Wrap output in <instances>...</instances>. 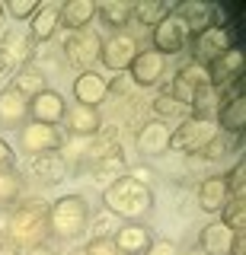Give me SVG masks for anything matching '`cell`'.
<instances>
[{
    "label": "cell",
    "mask_w": 246,
    "mask_h": 255,
    "mask_svg": "<svg viewBox=\"0 0 246 255\" xmlns=\"http://www.w3.org/2000/svg\"><path fill=\"white\" fill-rule=\"evenodd\" d=\"M48 211H51V204L42 201V198H22L10 211V220H6V243H10L13 249H35V246H45L48 236H51Z\"/></svg>",
    "instance_id": "1"
},
{
    "label": "cell",
    "mask_w": 246,
    "mask_h": 255,
    "mask_svg": "<svg viewBox=\"0 0 246 255\" xmlns=\"http://www.w3.org/2000/svg\"><path fill=\"white\" fill-rule=\"evenodd\" d=\"M102 204H106L109 214L122 217L125 223H141L150 214V207H154V191H150V185H141V182H134L131 175L125 172L122 179H115L112 185H106Z\"/></svg>",
    "instance_id": "2"
},
{
    "label": "cell",
    "mask_w": 246,
    "mask_h": 255,
    "mask_svg": "<svg viewBox=\"0 0 246 255\" xmlns=\"http://www.w3.org/2000/svg\"><path fill=\"white\" fill-rule=\"evenodd\" d=\"M90 223V207L83 195H64L51 204L48 211V230L54 239H77L86 233Z\"/></svg>",
    "instance_id": "3"
},
{
    "label": "cell",
    "mask_w": 246,
    "mask_h": 255,
    "mask_svg": "<svg viewBox=\"0 0 246 255\" xmlns=\"http://www.w3.org/2000/svg\"><path fill=\"white\" fill-rule=\"evenodd\" d=\"M214 134H218V125L214 122H205V118L189 115V118H182L179 128H173L170 150H176V153H202Z\"/></svg>",
    "instance_id": "4"
},
{
    "label": "cell",
    "mask_w": 246,
    "mask_h": 255,
    "mask_svg": "<svg viewBox=\"0 0 246 255\" xmlns=\"http://www.w3.org/2000/svg\"><path fill=\"white\" fill-rule=\"evenodd\" d=\"M64 58L67 64H74L77 70H93V64H99V54H102V38L99 32L93 29H80V32H67L64 38Z\"/></svg>",
    "instance_id": "5"
},
{
    "label": "cell",
    "mask_w": 246,
    "mask_h": 255,
    "mask_svg": "<svg viewBox=\"0 0 246 255\" xmlns=\"http://www.w3.org/2000/svg\"><path fill=\"white\" fill-rule=\"evenodd\" d=\"M189 45H192V61L208 67L211 61H218L224 51L234 48V32L227 26H208V29L195 32V35L189 38Z\"/></svg>",
    "instance_id": "6"
},
{
    "label": "cell",
    "mask_w": 246,
    "mask_h": 255,
    "mask_svg": "<svg viewBox=\"0 0 246 255\" xmlns=\"http://www.w3.org/2000/svg\"><path fill=\"white\" fill-rule=\"evenodd\" d=\"M19 143L29 156H38V153H54V150L64 147V134L61 128L54 125H38V122H29L26 128L19 131Z\"/></svg>",
    "instance_id": "7"
},
{
    "label": "cell",
    "mask_w": 246,
    "mask_h": 255,
    "mask_svg": "<svg viewBox=\"0 0 246 255\" xmlns=\"http://www.w3.org/2000/svg\"><path fill=\"white\" fill-rule=\"evenodd\" d=\"M192 32H189L186 19H179L176 13H170L160 26H154V51H160L163 58L166 54H179L182 48L189 45Z\"/></svg>",
    "instance_id": "8"
},
{
    "label": "cell",
    "mask_w": 246,
    "mask_h": 255,
    "mask_svg": "<svg viewBox=\"0 0 246 255\" xmlns=\"http://www.w3.org/2000/svg\"><path fill=\"white\" fill-rule=\"evenodd\" d=\"M138 51H141V48H138V38L128 35V32H115L112 38H106V42H102L99 61L106 64L109 70L122 74V70L131 67V61H134V54H138Z\"/></svg>",
    "instance_id": "9"
},
{
    "label": "cell",
    "mask_w": 246,
    "mask_h": 255,
    "mask_svg": "<svg viewBox=\"0 0 246 255\" xmlns=\"http://www.w3.org/2000/svg\"><path fill=\"white\" fill-rule=\"evenodd\" d=\"M131 80L138 86H160L163 83V74H166V58L160 51H154V48H147V51H138L131 61Z\"/></svg>",
    "instance_id": "10"
},
{
    "label": "cell",
    "mask_w": 246,
    "mask_h": 255,
    "mask_svg": "<svg viewBox=\"0 0 246 255\" xmlns=\"http://www.w3.org/2000/svg\"><path fill=\"white\" fill-rule=\"evenodd\" d=\"M26 125H29V99L13 86H3L0 90V128L22 131Z\"/></svg>",
    "instance_id": "11"
},
{
    "label": "cell",
    "mask_w": 246,
    "mask_h": 255,
    "mask_svg": "<svg viewBox=\"0 0 246 255\" xmlns=\"http://www.w3.org/2000/svg\"><path fill=\"white\" fill-rule=\"evenodd\" d=\"M170 134L173 128H166L163 122H144L138 128V134H134V147H138L141 156H160L170 150Z\"/></svg>",
    "instance_id": "12"
},
{
    "label": "cell",
    "mask_w": 246,
    "mask_h": 255,
    "mask_svg": "<svg viewBox=\"0 0 246 255\" xmlns=\"http://www.w3.org/2000/svg\"><path fill=\"white\" fill-rule=\"evenodd\" d=\"M208 83H211L208 67H205V64H198V61H189L186 67H179L176 83H173V90H170V93L189 109V99H192V93L198 90V86H208Z\"/></svg>",
    "instance_id": "13"
},
{
    "label": "cell",
    "mask_w": 246,
    "mask_h": 255,
    "mask_svg": "<svg viewBox=\"0 0 246 255\" xmlns=\"http://www.w3.org/2000/svg\"><path fill=\"white\" fill-rule=\"evenodd\" d=\"M112 243L122 255H144L150 249V243H154V236H150L144 223H122V227H115Z\"/></svg>",
    "instance_id": "14"
},
{
    "label": "cell",
    "mask_w": 246,
    "mask_h": 255,
    "mask_svg": "<svg viewBox=\"0 0 246 255\" xmlns=\"http://www.w3.org/2000/svg\"><path fill=\"white\" fill-rule=\"evenodd\" d=\"M243 64H246V58H243V48L240 45H234L230 51H224L218 61H211L208 64V74H211V86H227V83H234V80H240L243 77Z\"/></svg>",
    "instance_id": "15"
},
{
    "label": "cell",
    "mask_w": 246,
    "mask_h": 255,
    "mask_svg": "<svg viewBox=\"0 0 246 255\" xmlns=\"http://www.w3.org/2000/svg\"><path fill=\"white\" fill-rule=\"evenodd\" d=\"M64 99H61V93H54V90H45V93H38L35 99H29V118L38 125H54L58 128V122H64Z\"/></svg>",
    "instance_id": "16"
},
{
    "label": "cell",
    "mask_w": 246,
    "mask_h": 255,
    "mask_svg": "<svg viewBox=\"0 0 246 255\" xmlns=\"http://www.w3.org/2000/svg\"><path fill=\"white\" fill-rule=\"evenodd\" d=\"M109 96V80L96 74V70H83L80 77L74 80V99L77 106H93L99 109V102H106Z\"/></svg>",
    "instance_id": "17"
},
{
    "label": "cell",
    "mask_w": 246,
    "mask_h": 255,
    "mask_svg": "<svg viewBox=\"0 0 246 255\" xmlns=\"http://www.w3.org/2000/svg\"><path fill=\"white\" fill-rule=\"evenodd\" d=\"M26 172L32 175V179L45 182V185H58L67 175V163H64L61 153H38V156H29Z\"/></svg>",
    "instance_id": "18"
},
{
    "label": "cell",
    "mask_w": 246,
    "mask_h": 255,
    "mask_svg": "<svg viewBox=\"0 0 246 255\" xmlns=\"http://www.w3.org/2000/svg\"><path fill=\"white\" fill-rule=\"evenodd\" d=\"M173 13L179 16V19H186V26L189 32H202V29H208V26H221V6H211V3H179V6H173Z\"/></svg>",
    "instance_id": "19"
},
{
    "label": "cell",
    "mask_w": 246,
    "mask_h": 255,
    "mask_svg": "<svg viewBox=\"0 0 246 255\" xmlns=\"http://www.w3.org/2000/svg\"><path fill=\"white\" fill-rule=\"evenodd\" d=\"M61 29V3H38L35 16L29 19V38L38 42H48L54 38V32Z\"/></svg>",
    "instance_id": "20"
},
{
    "label": "cell",
    "mask_w": 246,
    "mask_h": 255,
    "mask_svg": "<svg viewBox=\"0 0 246 255\" xmlns=\"http://www.w3.org/2000/svg\"><path fill=\"white\" fill-rule=\"evenodd\" d=\"M64 125L74 137H96L102 128V115L93 106H74L64 112Z\"/></svg>",
    "instance_id": "21"
},
{
    "label": "cell",
    "mask_w": 246,
    "mask_h": 255,
    "mask_svg": "<svg viewBox=\"0 0 246 255\" xmlns=\"http://www.w3.org/2000/svg\"><path fill=\"white\" fill-rule=\"evenodd\" d=\"M227 198H230V188H227L224 175H208V179H202V185H198V207H202L205 214H221V207L227 204Z\"/></svg>",
    "instance_id": "22"
},
{
    "label": "cell",
    "mask_w": 246,
    "mask_h": 255,
    "mask_svg": "<svg viewBox=\"0 0 246 255\" xmlns=\"http://www.w3.org/2000/svg\"><path fill=\"white\" fill-rule=\"evenodd\" d=\"M214 125H218V131L224 134H237L240 137L243 134V125H246V99H224L218 109V115H214Z\"/></svg>",
    "instance_id": "23"
},
{
    "label": "cell",
    "mask_w": 246,
    "mask_h": 255,
    "mask_svg": "<svg viewBox=\"0 0 246 255\" xmlns=\"http://www.w3.org/2000/svg\"><path fill=\"white\" fill-rule=\"evenodd\" d=\"M93 19H96V3H93V0H67V3L61 6V26L67 32L90 29Z\"/></svg>",
    "instance_id": "24"
},
{
    "label": "cell",
    "mask_w": 246,
    "mask_h": 255,
    "mask_svg": "<svg viewBox=\"0 0 246 255\" xmlns=\"http://www.w3.org/2000/svg\"><path fill=\"white\" fill-rule=\"evenodd\" d=\"M230 243H234V230H227L221 220L208 223V227L198 233V249H202L205 255H227Z\"/></svg>",
    "instance_id": "25"
},
{
    "label": "cell",
    "mask_w": 246,
    "mask_h": 255,
    "mask_svg": "<svg viewBox=\"0 0 246 255\" xmlns=\"http://www.w3.org/2000/svg\"><path fill=\"white\" fill-rule=\"evenodd\" d=\"M221 102H224V93L218 90V86H198L192 93V99H189V109H192V118H205V122H214V115H218Z\"/></svg>",
    "instance_id": "26"
},
{
    "label": "cell",
    "mask_w": 246,
    "mask_h": 255,
    "mask_svg": "<svg viewBox=\"0 0 246 255\" xmlns=\"http://www.w3.org/2000/svg\"><path fill=\"white\" fill-rule=\"evenodd\" d=\"M32 51H35V42L22 32H3L0 35V54H6L16 67L22 64H32Z\"/></svg>",
    "instance_id": "27"
},
{
    "label": "cell",
    "mask_w": 246,
    "mask_h": 255,
    "mask_svg": "<svg viewBox=\"0 0 246 255\" xmlns=\"http://www.w3.org/2000/svg\"><path fill=\"white\" fill-rule=\"evenodd\" d=\"M13 90L22 93L26 99H35L38 93L48 90V77H45L35 64H22V67L16 70V77H13Z\"/></svg>",
    "instance_id": "28"
},
{
    "label": "cell",
    "mask_w": 246,
    "mask_h": 255,
    "mask_svg": "<svg viewBox=\"0 0 246 255\" xmlns=\"http://www.w3.org/2000/svg\"><path fill=\"white\" fill-rule=\"evenodd\" d=\"M96 16L102 26L125 32V26L131 22V3L128 0H106V3H96Z\"/></svg>",
    "instance_id": "29"
},
{
    "label": "cell",
    "mask_w": 246,
    "mask_h": 255,
    "mask_svg": "<svg viewBox=\"0 0 246 255\" xmlns=\"http://www.w3.org/2000/svg\"><path fill=\"white\" fill-rule=\"evenodd\" d=\"M125 175V156H122V147H115L112 153L93 159V179L102 182V185H112L115 179Z\"/></svg>",
    "instance_id": "30"
},
{
    "label": "cell",
    "mask_w": 246,
    "mask_h": 255,
    "mask_svg": "<svg viewBox=\"0 0 246 255\" xmlns=\"http://www.w3.org/2000/svg\"><path fill=\"white\" fill-rule=\"evenodd\" d=\"M173 13V6L166 0H141V3H131V19H138L141 26H160L166 16Z\"/></svg>",
    "instance_id": "31"
},
{
    "label": "cell",
    "mask_w": 246,
    "mask_h": 255,
    "mask_svg": "<svg viewBox=\"0 0 246 255\" xmlns=\"http://www.w3.org/2000/svg\"><path fill=\"white\" fill-rule=\"evenodd\" d=\"M221 223L234 233H243L246 230V195H230L227 204L221 207Z\"/></svg>",
    "instance_id": "32"
},
{
    "label": "cell",
    "mask_w": 246,
    "mask_h": 255,
    "mask_svg": "<svg viewBox=\"0 0 246 255\" xmlns=\"http://www.w3.org/2000/svg\"><path fill=\"white\" fill-rule=\"evenodd\" d=\"M150 112L157 115V122H163V118H179L182 112H186V106H182L170 90H160V93H157V99L150 102Z\"/></svg>",
    "instance_id": "33"
},
{
    "label": "cell",
    "mask_w": 246,
    "mask_h": 255,
    "mask_svg": "<svg viewBox=\"0 0 246 255\" xmlns=\"http://www.w3.org/2000/svg\"><path fill=\"white\" fill-rule=\"evenodd\" d=\"M22 195V179L16 169H0V207L19 201Z\"/></svg>",
    "instance_id": "34"
},
{
    "label": "cell",
    "mask_w": 246,
    "mask_h": 255,
    "mask_svg": "<svg viewBox=\"0 0 246 255\" xmlns=\"http://www.w3.org/2000/svg\"><path fill=\"white\" fill-rule=\"evenodd\" d=\"M38 10V0H6L3 13H10L13 19H32Z\"/></svg>",
    "instance_id": "35"
},
{
    "label": "cell",
    "mask_w": 246,
    "mask_h": 255,
    "mask_svg": "<svg viewBox=\"0 0 246 255\" xmlns=\"http://www.w3.org/2000/svg\"><path fill=\"white\" fill-rule=\"evenodd\" d=\"M227 150H230V134L218 131V134H214V137L208 140V147H205L198 156H205V159H221V156L227 153Z\"/></svg>",
    "instance_id": "36"
},
{
    "label": "cell",
    "mask_w": 246,
    "mask_h": 255,
    "mask_svg": "<svg viewBox=\"0 0 246 255\" xmlns=\"http://www.w3.org/2000/svg\"><path fill=\"white\" fill-rule=\"evenodd\" d=\"M224 179H227L230 195H246V159H240V163H237Z\"/></svg>",
    "instance_id": "37"
},
{
    "label": "cell",
    "mask_w": 246,
    "mask_h": 255,
    "mask_svg": "<svg viewBox=\"0 0 246 255\" xmlns=\"http://www.w3.org/2000/svg\"><path fill=\"white\" fill-rule=\"evenodd\" d=\"M83 255H122V252L115 249L112 236H93L90 243L83 246Z\"/></svg>",
    "instance_id": "38"
},
{
    "label": "cell",
    "mask_w": 246,
    "mask_h": 255,
    "mask_svg": "<svg viewBox=\"0 0 246 255\" xmlns=\"http://www.w3.org/2000/svg\"><path fill=\"white\" fill-rule=\"evenodd\" d=\"M144 255H179V246L173 243V239L160 236V239H154V243H150V249Z\"/></svg>",
    "instance_id": "39"
},
{
    "label": "cell",
    "mask_w": 246,
    "mask_h": 255,
    "mask_svg": "<svg viewBox=\"0 0 246 255\" xmlns=\"http://www.w3.org/2000/svg\"><path fill=\"white\" fill-rule=\"evenodd\" d=\"M0 169H13V147L0 137Z\"/></svg>",
    "instance_id": "40"
},
{
    "label": "cell",
    "mask_w": 246,
    "mask_h": 255,
    "mask_svg": "<svg viewBox=\"0 0 246 255\" xmlns=\"http://www.w3.org/2000/svg\"><path fill=\"white\" fill-rule=\"evenodd\" d=\"M16 70H19L16 64H13L10 58H6V54H0V83H3L6 77H16Z\"/></svg>",
    "instance_id": "41"
},
{
    "label": "cell",
    "mask_w": 246,
    "mask_h": 255,
    "mask_svg": "<svg viewBox=\"0 0 246 255\" xmlns=\"http://www.w3.org/2000/svg\"><path fill=\"white\" fill-rule=\"evenodd\" d=\"M227 255H246V233H234V243H230Z\"/></svg>",
    "instance_id": "42"
},
{
    "label": "cell",
    "mask_w": 246,
    "mask_h": 255,
    "mask_svg": "<svg viewBox=\"0 0 246 255\" xmlns=\"http://www.w3.org/2000/svg\"><path fill=\"white\" fill-rule=\"evenodd\" d=\"M182 255H205V252H202V249L195 246V249H189V252H182Z\"/></svg>",
    "instance_id": "43"
},
{
    "label": "cell",
    "mask_w": 246,
    "mask_h": 255,
    "mask_svg": "<svg viewBox=\"0 0 246 255\" xmlns=\"http://www.w3.org/2000/svg\"><path fill=\"white\" fill-rule=\"evenodd\" d=\"M0 26H3V3H0Z\"/></svg>",
    "instance_id": "44"
},
{
    "label": "cell",
    "mask_w": 246,
    "mask_h": 255,
    "mask_svg": "<svg viewBox=\"0 0 246 255\" xmlns=\"http://www.w3.org/2000/svg\"><path fill=\"white\" fill-rule=\"evenodd\" d=\"M70 255H83V249H80V252H70Z\"/></svg>",
    "instance_id": "45"
}]
</instances>
